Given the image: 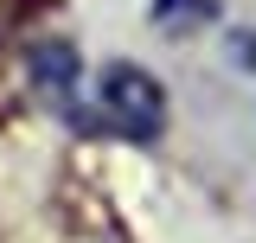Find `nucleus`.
<instances>
[{"mask_svg": "<svg viewBox=\"0 0 256 243\" xmlns=\"http://www.w3.org/2000/svg\"><path fill=\"white\" fill-rule=\"evenodd\" d=\"M32 77H38V90L58 102V116L77 109V52L70 45H38L32 52Z\"/></svg>", "mask_w": 256, "mask_h": 243, "instance_id": "2", "label": "nucleus"}, {"mask_svg": "<svg viewBox=\"0 0 256 243\" xmlns=\"http://www.w3.org/2000/svg\"><path fill=\"white\" fill-rule=\"evenodd\" d=\"M212 20V0H160L154 6V26L160 32H198Z\"/></svg>", "mask_w": 256, "mask_h": 243, "instance_id": "3", "label": "nucleus"}, {"mask_svg": "<svg viewBox=\"0 0 256 243\" xmlns=\"http://www.w3.org/2000/svg\"><path fill=\"white\" fill-rule=\"evenodd\" d=\"M96 109L128 141H154L160 128H166V90H160L141 64H109L102 84H96Z\"/></svg>", "mask_w": 256, "mask_h": 243, "instance_id": "1", "label": "nucleus"}]
</instances>
